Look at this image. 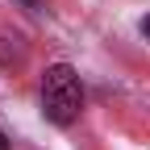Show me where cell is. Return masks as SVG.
I'll return each instance as SVG.
<instances>
[{
	"instance_id": "cell-1",
	"label": "cell",
	"mask_w": 150,
	"mask_h": 150,
	"mask_svg": "<svg viewBox=\"0 0 150 150\" xmlns=\"http://www.w3.org/2000/svg\"><path fill=\"white\" fill-rule=\"evenodd\" d=\"M42 112L54 125H75L83 112V83L71 63H54L42 75Z\"/></svg>"
},
{
	"instance_id": "cell-2",
	"label": "cell",
	"mask_w": 150,
	"mask_h": 150,
	"mask_svg": "<svg viewBox=\"0 0 150 150\" xmlns=\"http://www.w3.org/2000/svg\"><path fill=\"white\" fill-rule=\"evenodd\" d=\"M17 4H21V8H29V13H42V4H46V0H17Z\"/></svg>"
},
{
	"instance_id": "cell-3",
	"label": "cell",
	"mask_w": 150,
	"mask_h": 150,
	"mask_svg": "<svg viewBox=\"0 0 150 150\" xmlns=\"http://www.w3.org/2000/svg\"><path fill=\"white\" fill-rule=\"evenodd\" d=\"M138 29H142V38H146V42H150V13L142 17V25H138Z\"/></svg>"
},
{
	"instance_id": "cell-4",
	"label": "cell",
	"mask_w": 150,
	"mask_h": 150,
	"mask_svg": "<svg viewBox=\"0 0 150 150\" xmlns=\"http://www.w3.org/2000/svg\"><path fill=\"white\" fill-rule=\"evenodd\" d=\"M0 150H13V142H8V134L0 129Z\"/></svg>"
}]
</instances>
